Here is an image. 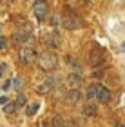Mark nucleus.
Listing matches in <instances>:
<instances>
[{
	"instance_id": "obj_13",
	"label": "nucleus",
	"mask_w": 125,
	"mask_h": 127,
	"mask_svg": "<svg viewBox=\"0 0 125 127\" xmlns=\"http://www.w3.org/2000/svg\"><path fill=\"white\" fill-rule=\"evenodd\" d=\"M94 98H96V87L94 84H91L87 87V100H94Z\"/></svg>"
},
{
	"instance_id": "obj_12",
	"label": "nucleus",
	"mask_w": 125,
	"mask_h": 127,
	"mask_svg": "<svg viewBox=\"0 0 125 127\" xmlns=\"http://www.w3.org/2000/svg\"><path fill=\"white\" fill-rule=\"evenodd\" d=\"M53 127H65V122L60 114H54L53 116Z\"/></svg>"
},
{
	"instance_id": "obj_15",
	"label": "nucleus",
	"mask_w": 125,
	"mask_h": 127,
	"mask_svg": "<svg viewBox=\"0 0 125 127\" xmlns=\"http://www.w3.org/2000/svg\"><path fill=\"white\" fill-rule=\"evenodd\" d=\"M15 109H16V107L13 105V103H5V105H4V111H5V113H13Z\"/></svg>"
},
{
	"instance_id": "obj_21",
	"label": "nucleus",
	"mask_w": 125,
	"mask_h": 127,
	"mask_svg": "<svg viewBox=\"0 0 125 127\" xmlns=\"http://www.w3.org/2000/svg\"><path fill=\"white\" fill-rule=\"evenodd\" d=\"M5 47V38H0V49Z\"/></svg>"
},
{
	"instance_id": "obj_11",
	"label": "nucleus",
	"mask_w": 125,
	"mask_h": 127,
	"mask_svg": "<svg viewBox=\"0 0 125 127\" xmlns=\"http://www.w3.org/2000/svg\"><path fill=\"white\" fill-rule=\"evenodd\" d=\"M38 109H40V103H38V102L29 103V105H27V109H25V114H27V116H33V114H36Z\"/></svg>"
},
{
	"instance_id": "obj_22",
	"label": "nucleus",
	"mask_w": 125,
	"mask_h": 127,
	"mask_svg": "<svg viewBox=\"0 0 125 127\" xmlns=\"http://www.w3.org/2000/svg\"><path fill=\"white\" fill-rule=\"evenodd\" d=\"M51 24L56 26V24H58V18H56V16H53V18H51Z\"/></svg>"
},
{
	"instance_id": "obj_4",
	"label": "nucleus",
	"mask_w": 125,
	"mask_h": 127,
	"mask_svg": "<svg viewBox=\"0 0 125 127\" xmlns=\"http://www.w3.org/2000/svg\"><path fill=\"white\" fill-rule=\"evenodd\" d=\"M94 87H96V98H98L100 102H103V103L111 102V93H109V89L103 87L101 84H94Z\"/></svg>"
},
{
	"instance_id": "obj_5",
	"label": "nucleus",
	"mask_w": 125,
	"mask_h": 127,
	"mask_svg": "<svg viewBox=\"0 0 125 127\" xmlns=\"http://www.w3.org/2000/svg\"><path fill=\"white\" fill-rule=\"evenodd\" d=\"M35 58H36V51L33 49V47H24V49L20 51V60L24 62V64H31Z\"/></svg>"
},
{
	"instance_id": "obj_7",
	"label": "nucleus",
	"mask_w": 125,
	"mask_h": 127,
	"mask_svg": "<svg viewBox=\"0 0 125 127\" xmlns=\"http://www.w3.org/2000/svg\"><path fill=\"white\" fill-rule=\"evenodd\" d=\"M80 96H82V93H80L78 89H69V91L65 93V98H67L69 102H73V103L80 100Z\"/></svg>"
},
{
	"instance_id": "obj_23",
	"label": "nucleus",
	"mask_w": 125,
	"mask_h": 127,
	"mask_svg": "<svg viewBox=\"0 0 125 127\" xmlns=\"http://www.w3.org/2000/svg\"><path fill=\"white\" fill-rule=\"evenodd\" d=\"M9 87H11V80H9V82H5V84H4V89H9Z\"/></svg>"
},
{
	"instance_id": "obj_6",
	"label": "nucleus",
	"mask_w": 125,
	"mask_h": 127,
	"mask_svg": "<svg viewBox=\"0 0 125 127\" xmlns=\"http://www.w3.org/2000/svg\"><path fill=\"white\" fill-rule=\"evenodd\" d=\"M33 7H35V16L38 20H44L45 15H47V4L45 2H33Z\"/></svg>"
},
{
	"instance_id": "obj_16",
	"label": "nucleus",
	"mask_w": 125,
	"mask_h": 127,
	"mask_svg": "<svg viewBox=\"0 0 125 127\" xmlns=\"http://www.w3.org/2000/svg\"><path fill=\"white\" fill-rule=\"evenodd\" d=\"M11 85H13V87H16V89L22 87V78H15L13 82H11Z\"/></svg>"
},
{
	"instance_id": "obj_19",
	"label": "nucleus",
	"mask_w": 125,
	"mask_h": 127,
	"mask_svg": "<svg viewBox=\"0 0 125 127\" xmlns=\"http://www.w3.org/2000/svg\"><path fill=\"white\" fill-rule=\"evenodd\" d=\"M5 103H7V98H5V96H0V105H5Z\"/></svg>"
},
{
	"instance_id": "obj_24",
	"label": "nucleus",
	"mask_w": 125,
	"mask_h": 127,
	"mask_svg": "<svg viewBox=\"0 0 125 127\" xmlns=\"http://www.w3.org/2000/svg\"><path fill=\"white\" fill-rule=\"evenodd\" d=\"M116 127H125V125L123 124H116Z\"/></svg>"
},
{
	"instance_id": "obj_20",
	"label": "nucleus",
	"mask_w": 125,
	"mask_h": 127,
	"mask_svg": "<svg viewBox=\"0 0 125 127\" xmlns=\"http://www.w3.org/2000/svg\"><path fill=\"white\" fill-rule=\"evenodd\" d=\"M4 71H5V64H0V76L4 74Z\"/></svg>"
},
{
	"instance_id": "obj_10",
	"label": "nucleus",
	"mask_w": 125,
	"mask_h": 127,
	"mask_svg": "<svg viewBox=\"0 0 125 127\" xmlns=\"http://www.w3.org/2000/svg\"><path fill=\"white\" fill-rule=\"evenodd\" d=\"M15 40L16 42H27V40H29V31L27 29H20L18 33H15Z\"/></svg>"
},
{
	"instance_id": "obj_2",
	"label": "nucleus",
	"mask_w": 125,
	"mask_h": 127,
	"mask_svg": "<svg viewBox=\"0 0 125 127\" xmlns=\"http://www.w3.org/2000/svg\"><path fill=\"white\" fill-rule=\"evenodd\" d=\"M56 65V56L53 53H44L40 56V67L44 71H51V69H54Z\"/></svg>"
},
{
	"instance_id": "obj_8",
	"label": "nucleus",
	"mask_w": 125,
	"mask_h": 127,
	"mask_svg": "<svg viewBox=\"0 0 125 127\" xmlns=\"http://www.w3.org/2000/svg\"><path fill=\"white\" fill-rule=\"evenodd\" d=\"M83 114H85V116H96V114H98V107H96L94 105V103H87V105H85L83 107V111H82Z\"/></svg>"
},
{
	"instance_id": "obj_14",
	"label": "nucleus",
	"mask_w": 125,
	"mask_h": 127,
	"mask_svg": "<svg viewBox=\"0 0 125 127\" xmlns=\"http://www.w3.org/2000/svg\"><path fill=\"white\" fill-rule=\"evenodd\" d=\"M25 100L27 98L24 95H18V98H16V103H15V107H22V105H25Z\"/></svg>"
},
{
	"instance_id": "obj_3",
	"label": "nucleus",
	"mask_w": 125,
	"mask_h": 127,
	"mask_svg": "<svg viewBox=\"0 0 125 127\" xmlns=\"http://www.w3.org/2000/svg\"><path fill=\"white\" fill-rule=\"evenodd\" d=\"M56 84H58V80H56L54 76H47L45 80H42V82L36 85V91H38V93H42V95H44V93H49V91L53 89Z\"/></svg>"
},
{
	"instance_id": "obj_25",
	"label": "nucleus",
	"mask_w": 125,
	"mask_h": 127,
	"mask_svg": "<svg viewBox=\"0 0 125 127\" xmlns=\"http://www.w3.org/2000/svg\"><path fill=\"white\" fill-rule=\"evenodd\" d=\"M123 49H125V44H123Z\"/></svg>"
},
{
	"instance_id": "obj_1",
	"label": "nucleus",
	"mask_w": 125,
	"mask_h": 127,
	"mask_svg": "<svg viewBox=\"0 0 125 127\" xmlns=\"http://www.w3.org/2000/svg\"><path fill=\"white\" fill-rule=\"evenodd\" d=\"M62 26L65 27V29H80L82 27V20L75 16L73 13H67L62 16Z\"/></svg>"
},
{
	"instance_id": "obj_9",
	"label": "nucleus",
	"mask_w": 125,
	"mask_h": 127,
	"mask_svg": "<svg viewBox=\"0 0 125 127\" xmlns=\"http://www.w3.org/2000/svg\"><path fill=\"white\" fill-rule=\"evenodd\" d=\"M82 82H83V78L78 73H71L67 76V84H71V85H82Z\"/></svg>"
},
{
	"instance_id": "obj_17",
	"label": "nucleus",
	"mask_w": 125,
	"mask_h": 127,
	"mask_svg": "<svg viewBox=\"0 0 125 127\" xmlns=\"http://www.w3.org/2000/svg\"><path fill=\"white\" fill-rule=\"evenodd\" d=\"M49 44L51 45H58V36H49Z\"/></svg>"
},
{
	"instance_id": "obj_18",
	"label": "nucleus",
	"mask_w": 125,
	"mask_h": 127,
	"mask_svg": "<svg viewBox=\"0 0 125 127\" xmlns=\"http://www.w3.org/2000/svg\"><path fill=\"white\" fill-rule=\"evenodd\" d=\"M93 76H96V78H101V76H103V71H94V73H93Z\"/></svg>"
}]
</instances>
